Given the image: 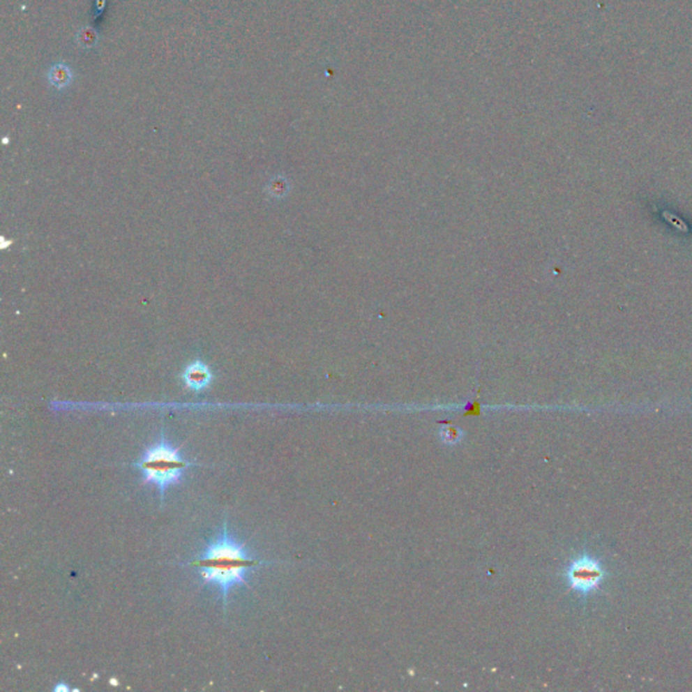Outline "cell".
Instances as JSON below:
<instances>
[{"label":"cell","mask_w":692,"mask_h":692,"mask_svg":"<svg viewBox=\"0 0 692 692\" xmlns=\"http://www.w3.org/2000/svg\"><path fill=\"white\" fill-rule=\"evenodd\" d=\"M261 564L266 562L252 557L246 549V543L238 542L230 536L226 520L223 522L220 536L211 541L194 562H191V565L199 568L203 584L216 585L220 589L225 614L229 591L236 585L248 587V572Z\"/></svg>","instance_id":"1"},{"label":"cell","mask_w":692,"mask_h":692,"mask_svg":"<svg viewBox=\"0 0 692 692\" xmlns=\"http://www.w3.org/2000/svg\"><path fill=\"white\" fill-rule=\"evenodd\" d=\"M195 465V462L181 456L179 448H174L167 441L164 434H161L160 441L156 445L148 448L141 458L133 464L134 468L142 471L144 484L151 483L157 486L161 502L164 500L165 490L172 484L181 483L184 472Z\"/></svg>","instance_id":"2"},{"label":"cell","mask_w":692,"mask_h":692,"mask_svg":"<svg viewBox=\"0 0 692 692\" xmlns=\"http://www.w3.org/2000/svg\"><path fill=\"white\" fill-rule=\"evenodd\" d=\"M564 576L568 587L585 601L601 588L607 578V571L598 557L584 552L566 564Z\"/></svg>","instance_id":"3"},{"label":"cell","mask_w":692,"mask_h":692,"mask_svg":"<svg viewBox=\"0 0 692 692\" xmlns=\"http://www.w3.org/2000/svg\"><path fill=\"white\" fill-rule=\"evenodd\" d=\"M213 379H214L213 370L206 363L200 360L190 363L181 373V380L184 386L194 392H200L207 389L211 384Z\"/></svg>","instance_id":"4"},{"label":"cell","mask_w":692,"mask_h":692,"mask_svg":"<svg viewBox=\"0 0 692 692\" xmlns=\"http://www.w3.org/2000/svg\"><path fill=\"white\" fill-rule=\"evenodd\" d=\"M439 423L441 425H445L439 430V433H438L439 439H441L442 444H445L448 446H454V445H458L462 441L465 433H464L462 429H460V428L452 425V421H439Z\"/></svg>","instance_id":"5"},{"label":"cell","mask_w":692,"mask_h":692,"mask_svg":"<svg viewBox=\"0 0 692 692\" xmlns=\"http://www.w3.org/2000/svg\"><path fill=\"white\" fill-rule=\"evenodd\" d=\"M47 77L52 86L63 89L69 86V83L72 82V72L66 65L57 64L50 68Z\"/></svg>","instance_id":"6"},{"label":"cell","mask_w":692,"mask_h":692,"mask_svg":"<svg viewBox=\"0 0 692 692\" xmlns=\"http://www.w3.org/2000/svg\"><path fill=\"white\" fill-rule=\"evenodd\" d=\"M269 193L273 195L275 197H283L284 195L288 193V183H287V180H285V179H283V177H278V179H275V180L271 183Z\"/></svg>","instance_id":"7"},{"label":"cell","mask_w":692,"mask_h":692,"mask_svg":"<svg viewBox=\"0 0 692 692\" xmlns=\"http://www.w3.org/2000/svg\"><path fill=\"white\" fill-rule=\"evenodd\" d=\"M479 395H480V389L477 391L475 399H474V400H471V402H469V403L464 407V412L461 414V416H479V415H481V403H480Z\"/></svg>","instance_id":"8"},{"label":"cell","mask_w":692,"mask_h":692,"mask_svg":"<svg viewBox=\"0 0 692 692\" xmlns=\"http://www.w3.org/2000/svg\"><path fill=\"white\" fill-rule=\"evenodd\" d=\"M54 690H56V691H60V690H65V691H66V690H68V687L64 686V684H60V686H57Z\"/></svg>","instance_id":"9"}]
</instances>
